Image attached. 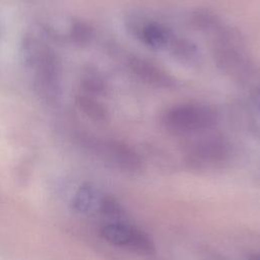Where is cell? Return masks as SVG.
<instances>
[{"instance_id": "cell-9", "label": "cell", "mask_w": 260, "mask_h": 260, "mask_svg": "<svg viewBox=\"0 0 260 260\" xmlns=\"http://www.w3.org/2000/svg\"><path fill=\"white\" fill-rule=\"evenodd\" d=\"M190 22L195 29L210 38H213L225 24L218 14L206 8H198L192 11Z\"/></svg>"}, {"instance_id": "cell-5", "label": "cell", "mask_w": 260, "mask_h": 260, "mask_svg": "<svg viewBox=\"0 0 260 260\" xmlns=\"http://www.w3.org/2000/svg\"><path fill=\"white\" fill-rule=\"evenodd\" d=\"M92 151L104 160L127 173H138L142 160L136 150L125 142L117 140H94L90 143Z\"/></svg>"}, {"instance_id": "cell-14", "label": "cell", "mask_w": 260, "mask_h": 260, "mask_svg": "<svg viewBox=\"0 0 260 260\" xmlns=\"http://www.w3.org/2000/svg\"><path fill=\"white\" fill-rule=\"evenodd\" d=\"M248 260H260V253L251 255V256L249 257V259H248Z\"/></svg>"}, {"instance_id": "cell-4", "label": "cell", "mask_w": 260, "mask_h": 260, "mask_svg": "<svg viewBox=\"0 0 260 260\" xmlns=\"http://www.w3.org/2000/svg\"><path fill=\"white\" fill-rule=\"evenodd\" d=\"M129 34L152 50L167 49L175 35L165 24L139 13H131L125 20Z\"/></svg>"}, {"instance_id": "cell-8", "label": "cell", "mask_w": 260, "mask_h": 260, "mask_svg": "<svg viewBox=\"0 0 260 260\" xmlns=\"http://www.w3.org/2000/svg\"><path fill=\"white\" fill-rule=\"evenodd\" d=\"M170 55L177 61L185 65H194L199 60V50L197 46L184 37L174 35L167 49Z\"/></svg>"}, {"instance_id": "cell-13", "label": "cell", "mask_w": 260, "mask_h": 260, "mask_svg": "<svg viewBox=\"0 0 260 260\" xmlns=\"http://www.w3.org/2000/svg\"><path fill=\"white\" fill-rule=\"evenodd\" d=\"M252 99L254 101L255 106L257 107V109L260 112V88H258V89H256L255 91L252 92Z\"/></svg>"}, {"instance_id": "cell-6", "label": "cell", "mask_w": 260, "mask_h": 260, "mask_svg": "<svg viewBox=\"0 0 260 260\" xmlns=\"http://www.w3.org/2000/svg\"><path fill=\"white\" fill-rule=\"evenodd\" d=\"M128 65L133 75L147 85L157 88H173L176 86L177 81L173 75L148 60L132 57Z\"/></svg>"}, {"instance_id": "cell-10", "label": "cell", "mask_w": 260, "mask_h": 260, "mask_svg": "<svg viewBox=\"0 0 260 260\" xmlns=\"http://www.w3.org/2000/svg\"><path fill=\"white\" fill-rule=\"evenodd\" d=\"M79 107L82 111L92 120L96 122H104L108 119V112L106 108L96 102L94 99L90 96H79L78 98Z\"/></svg>"}, {"instance_id": "cell-11", "label": "cell", "mask_w": 260, "mask_h": 260, "mask_svg": "<svg viewBox=\"0 0 260 260\" xmlns=\"http://www.w3.org/2000/svg\"><path fill=\"white\" fill-rule=\"evenodd\" d=\"M73 36L78 43H86L91 38V29L83 23H77L73 27Z\"/></svg>"}, {"instance_id": "cell-1", "label": "cell", "mask_w": 260, "mask_h": 260, "mask_svg": "<svg viewBox=\"0 0 260 260\" xmlns=\"http://www.w3.org/2000/svg\"><path fill=\"white\" fill-rule=\"evenodd\" d=\"M214 109L197 103H186L171 107L162 117L165 129L175 135H194L211 130L217 123Z\"/></svg>"}, {"instance_id": "cell-7", "label": "cell", "mask_w": 260, "mask_h": 260, "mask_svg": "<svg viewBox=\"0 0 260 260\" xmlns=\"http://www.w3.org/2000/svg\"><path fill=\"white\" fill-rule=\"evenodd\" d=\"M106 194L91 185L80 186L72 198V206L75 211L82 214L100 213Z\"/></svg>"}, {"instance_id": "cell-2", "label": "cell", "mask_w": 260, "mask_h": 260, "mask_svg": "<svg viewBox=\"0 0 260 260\" xmlns=\"http://www.w3.org/2000/svg\"><path fill=\"white\" fill-rule=\"evenodd\" d=\"M232 157V146L222 136L209 135L194 142L186 152L188 167L196 171L216 170L224 167Z\"/></svg>"}, {"instance_id": "cell-3", "label": "cell", "mask_w": 260, "mask_h": 260, "mask_svg": "<svg viewBox=\"0 0 260 260\" xmlns=\"http://www.w3.org/2000/svg\"><path fill=\"white\" fill-rule=\"evenodd\" d=\"M101 236L111 245L142 255H150L155 251L154 243L148 234L124 220L106 223L101 229Z\"/></svg>"}, {"instance_id": "cell-12", "label": "cell", "mask_w": 260, "mask_h": 260, "mask_svg": "<svg viewBox=\"0 0 260 260\" xmlns=\"http://www.w3.org/2000/svg\"><path fill=\"white\" fill-rule=\"evenodd\" d=\"M84 87L92 92H102L105 89V84L98 76H89L84 81Z\"/></svg>"}]
</instances>
